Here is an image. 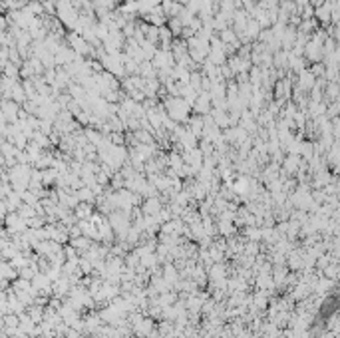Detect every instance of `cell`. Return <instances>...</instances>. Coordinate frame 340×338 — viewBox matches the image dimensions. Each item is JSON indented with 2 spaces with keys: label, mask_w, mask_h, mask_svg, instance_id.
I'll return each instance as SVG.
<instances>
[{
  "label": "cell",
  "mask_w": 340,
  "mask_h": 338,
  "mask_svg": "<svg viewBox=\"0 0 340 338\" xmlns=\"http://www.w3.org/2000/svg\"><path fill=\"white\" fill-rule=\"evenodd\" d=\"M164 106H166V112H168V116H170L173 122H177V124H187V120L191 118V114H193V108L179 96V98H171L168 96L166 100H164Z\"/></svg>",
  "instance_id": "6da1fadb"
},
{
  "label": "cell",
  "mask_w": 340,
  "mask_h": 338,
  "mask_svg": "<svg viewBox=\"0 0 340 338\" xmlns=\"http://www.w3.org/2000/svg\"><path fill=\"white\" fill-rule=\"evenodd\" d=\"M213 110V98H211V92H201L197 96V102L193 106V114H199V116H209Z\"/></svg>",
  "instance_id": "7a4b0ae2"
},
{
  "label": "cell",
  "mask_w": 340,
  "mask_h": 338,
  "mask_svg": "<svg viewBox=\"0 0 340 338\" xmlns=\"http://www.w3.org/2000/svg\"><path fill=\"white\" fill-rule=\"evenodd\" d=\"M144 22H148V24H154V26H168V16H166V12H164V8L162 6H158V8H154L152 12H148L144 18H142Z\"/></svg>",
  "instance_id": "3957f363"
},
{
  "label": "cell",
  "mask_w": 340,
  "mask_h": 338,
  "mask_svg": "<svg viewBox=\"0 0 340 338\" xmlns=\"http://www.w3.org/2000/svg\"><path fill=\"white\" fill-rule=\"evenodd\" d=\"M317 76L311 72V68H307V70H303L301 74H297V86H301L303 90H307L309 94H311V90L317 86Z\"/></svg>",
  "instance_id": "277c9868"
},
{
  "label": "cell",
  "mask_w": 340,
  "mask_h": 338,
  "mask_svg": "<svg viewBox=\"0 0 340 338\" xmlns=\"http://www.w3.org/2000/svg\"><path fill=\"white\" fill-rule=\"evenodd\" d=\"M199 140L203 138V132H205V116H199V114H191V118L187 120V124H185Z\"/></svg>",
  "instance_id": "5b68a950"
},
{
  "label": "cell",
  "mask_w": 340,
  "mask_h": 338,
  "mask_svg": "<svg viewBox=\"0 0 340 338\" xmlns=\"http://www.w3.org/2000/svg\"><path fill=\"white\" fill-rule=\"evenodd\" d=\"M315 18L319 20L321 26H331V24H333V4L327 2L325 6L317 8V10H315Z\"/></svg>",
  "instance_id": "8992f818"
},
{
  "label": "cell",
  "mask_w": 340,
  "mask_h": 338,
  "mask_svg": "<svg viewBox=\"0 0 340 338\" xmlns=\"http://www.w3.org/2000/svg\"><path fill=\"white\" fill-rule=\"evenodd\" d=\"M225 44H231V46H235V48H241L243 44H241V40H239V34L235 32V28L231 26V28H225L223 32H219L217 34Z\"/></svg>",
  "instance_id": "52a82bcc"
},
{
  "label": "cell",
  "mask_w": 340,
  "mask_h": 338,
  "mask_svg": "<svg viewBox=\"0 0 340 338\" xmlns=\"http://www.w3.org/2000/svg\"><path fill=\"white\" fill-rule=\"evenodd\" d=\"M10 100H14L16 104H24V102H28V96H26V90H24V86H22V80H18L16 84H14V88H12V92H10Z\"/></svg>",
  "instance_id": "ba28073f"
},
{
  "label": "cell",
  "mask_w": 340,
  "mask_h": 338,
  "mask_svg": "<svg viewBox=\"0 0 340 338\" xmlns=\"http://www.w3.org/2000/svg\"><path fill=\"white\" fill-rule=\"evenodd\" d=\"M162 8H164V12H166L168 18H175V16H179V14L183 12L185 6H181V4H177V2H173V0H164V2H162Z\"/></svg>",
  "instance_id": "9c48e42d"
},
{
  "label": "cell",
  "mask_w": 340,
  "mask_h": 338,
  "mask_svg": "<svg viewBox=\"0 0 340 338\" xmlns=\"http://www.w3.org/2000/svg\"><path fill=\"white\" fill-rule=\"evenodd\" d=\"M140 76H142V78H146V80L158 78V70H156V66H154V62H152V60L142 62V66H140Z\"/></svg>",
  "instance_id": "30bf717a"
},
{
  "label": "cell",
  "mask_w": 340,
  "mask_h": 338,
  "mask_svg": "<svg viewBox=\"0 0 340 338\" xmlns=\"http://www.w3.org/2000/svg\"><path fill=\"white\" fill-rule=\"evenodd\" d=\"M249 82L255 86V88H261L263 86V68L261 66H253L249 70Z\"/></svg>",
  "instance_id": "8fae6325"
},
{
  "label": "cell",
  "mask_w": 340,
  "mask_h": 338,
  "mask_svg": "<svg viewBox=\"0 0 340 338\" xmlns=\"http://www.w3.org/2000/svg\"><path fill=\"white\" fill-rule=\"evenodd\" d=\"M168 26H170V30L173 32V36H175V38H181V36H183V28H185V24H183V20H181L179 16L170 18V20H168Z\"/></svg>",
  "instance_id": "7c38bea8"
},
{
  "label": "cell",
  "mask_w": 340,
  "mask_h": 338,
  "mask_svg": "<svg viewBox=\"0 0 340 338\" xmlns=\"http://www.w3.org/2000/svg\"><path fill=\"white\" fill-rule=\"evenodd\" d=\"M76 193H78V199L84 201V203H94V201H98V199H96V191H94L92 187H82V189L76 191Z\"/></svg>",
  "instance_id": "4fadbf2b"
},
{
  "label": "cell",
  "mask_w": 340,
  "mask_h": 338,
  "mask_svg": "<svg viewBox=\"0 0 340 338\" xmlns=\"http://www.w3.org/2000/svg\"><path fill=\"white\" fill-rule=\"evenodd\" d=\"M160 209H162V203H160L158 197H150V199L144 203V213H148V215L160 213Z\"/></svg>",
  "instance_id": "5bb4252c"
},
{
  "label": "cell",
  "mask_w": 340,
  "mask_h": 338,
  "mask_svg": "<svg viewBox=\"0 0 340 338\" xmlns=\"http://www.w3.org/2000/svg\"><path fill=\"white\" fill-rule=\"evenodd\" d=\"M2 70H4V76H8V78H12V80H20V68H18L16 64H12V62H8L6 66H2Z\"/></svg>",
  "instance_id": "9a60e30c"
},
{
  "label": "cell",
  "mask_w": 340,
  "mask_h": 338,
  "mask_svg": "<svg viewBox=\"0 0 340 338\" xmlns=\"http://www.w3.org/2000/svg\"><path fill=\"white\" fill-rule=\"evenodd\" d=\"M76 213H78L80 217H84V215H92V207H90V203L80 201V205L76 207Z\"/></svg>",
  "instance_id": "2e32d148"
},
{
  "label": "cell",
  "mask_w": 340,
  "mask_h": 338,
  "mask_svg": "<svg viewBox=\"0 0 340 338\" xmlns=\"http://www.w3.org/2000/svg\"><path fill=\"white\" fill-rule=\"evenodd\" d=\"M173 2H177V4H181V6H187L191 0H173Z\"/></svg>",
  "instance_id": "e0dca14e"
},
{
  "label": "cell",
  "mask_w": 340,
  "mask_h": 338,
  "mask_svg": "<svg viewBox=\"0 0 340 338\" xmlns=\"http://www.w3.org/2000/svg\"><path fill=\"white\" fill-rule=\"evenodd\" d=\"M114 2H116V4H118V6H120V4H122V2H124V0H114Z\"/></svg>",
  "instance_id": "ac0fdd59"
}]
</instances>
